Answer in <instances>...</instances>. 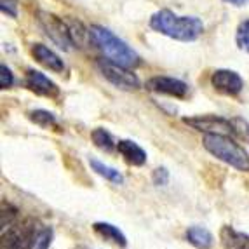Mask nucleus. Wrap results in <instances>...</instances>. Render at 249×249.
<instances>
[{
  "label": "nucleus",
  "mask_w": 249,
  "mask_h": 249,
  "mask_svg": "<svg viewBox=\"0 0 249 249\" xmlns=\"http://www.w3.org/2000/svg\"><path fill=\"white\" fill-rule=\"evenodd\" d=\"M150 28L179 42H194L204 34V25L199 18L178 16L169 9L157 11L150 18Z\"/></svg>",
  "instance_id": "obj_1"
},
{
  "label": "nucleus",
  "mask_w": 249,
  "mask_h": 249,
  "mask_svg": "<svg viewBox=\"0 0 249 249\" xmlns=\"http://www.w3.org/2000/svg\"><path fill=\"white\" fill-rule=\"evenodd\" d=\"M89 38L94 42L96 47L101 51V54L108 61L129 68V70H134L136 67H140L142 59H140L136 51L131 49L124 40H121L113 32H110L105 26L92 25L89 28Z\"/></svg>",
  "instance_id": "obj_2"
},
{
  "label": "nucleus",
  "mask_w": 249,
  "mask_h": 249,
  "mask_svg": "<svg viewBox=\"0 0 249 249\" xmlns=\"http://www.w3.org/2000/svg\"><path fill=\"white\" fill-rule=\"evenodd\" d=\"M204 148L218 160L232 166L233 169L249 173V154L232 138V134H206L202 140Z\"/></svg>",
  "instance_id": "obj_3"
},
{
  "label": "nucleus",
  "mask_w": 249,
  "mask_h": 249,
  "mask_svg": "<svg viewBox=\"0 0 249 249\" xmlns=\"http://www.w3.org/2000/svg\"><path fill=\"white\" fill-rule=\"evenodd\" d=\"M38 232L40 229L35 218L16 221L9 229L2 230V249H32Z\"/></svg>",
  "instance_id": "obj_4"
},
{
  "label": "nucleus",
  "mask_w": 249,
  "mask_h": 249,
  "mask_svg": "<svg viewBox=\"0 0 249 249\" xmlns=\"http://www.w3.org/2000/svg\"><path fill=\"white\" fill-rule=\"evenodd\" d=\"M37 19H38V25L46 32L47 37L58 47H61L63 51H70L71 46H75L73 38H71L70 26H68V21L56 16V14L44 13V11H40L37 14Z\"/></svg>",
  "instance_id": "obj_5"
},
{
  "label": "nucleus",
  "mask_w": 249,
  "mask_h": 249,
  "mask_svg": "<svg viewBox=\"0 0 249 249\" xmlns=\"http://www.w3.org/2000/svg\"><path fill=\"white\" fill-rule=\"evenodd\" d=\"M98 68H100L101 75L108 82L115 86L117 89H122V91H136L140 88V79L138 75L133 73V70L124 68L121 65H115V63L108 61V59H101L98 63Z\"/></svg>",
  "instance_id": "obj_6"
},
{
  "label": "nucleus",
  "mask_w": 249,
  "mask_h": 249,
  "mask_svg": "<svg viewBox=\"0 0 249 249\" xmlns=\"http://www.w3.org/2000/svg\"><path fill=\"white\" fill-rule=\"evenodd\" d=\"M183 122L190 127H194L196 131L206 134H232L233 136V122L232 119H225L220 115H194V117H185Z\"/></svg>",
  "instance_id": "obj_7"
},
{
  "label": "nucleus",
  "mask_w": 249,
  "mask_h": 249,
  "mask_svg": "<svg viewBox=\"0 0 249 249\" xmlns=\"http://www.w3.org/2000/svg\"><path fill=\"white\" fill-rule=\"evenodd\" d=\"M211 86L214 91L225 96H237L244 88V80L233 70H216L211 75Z\"/></svg>",
  "instance_id": "obj_8"
},
{
  "label": "nucleus",
  "mask_w": 249,
  "mask_h": 249,
  "mask_svg": "<svg viewBox=\"0 0 249 249\" xmlns=\"http://www.w3.org/2000/svg\"><path fill=\"white\" fill-rule=\"evenodd\" d=\"M146 89L157 94H166L171 98H185L188 94V86L183 80L175 79V77H164V75H157L152 79L146 80Z\"/></svg>",
  "instance_id": "obj_9"
},
{
  "label": "nucleus",
  "mask_w": 249,
  "mask_h": 249,
  "mask_svg": "<svg viewBox=\"0 0 249 249\" xmlns=\"http://www.w3.org/2000/svg\"><path fill=\"white\" fill-rule=\"evenodd\" d=\"M25 86L26 89H30L32 92L38 96H44V98H51V100H56L59 98L61 91L53 80L44 75L42 71H37V70H26V75H25Z\"/></svg>",
  "instance_id": "obj_10"
},
{
  "label": "nucleus",
  "mask_w": 249,
  "mask_h": 249,
  "mask_svg": "<svg viewBox=\"0 0 249 249\" xmlns=\"http://www.w3.org/2000/svg\"><path fill=\"white\" fill-rule=\"evenodd\" d=\"M32 56H34L35 61L40 63L42 67L51 71L63 73V71L67 70L65 61H63L54 51H51L47 46H44V44H34V46H32Z\"/></svg>",
  "instance_id": "obj_11"
},
{
  "label": "nucleus",
  "mask_w": 249,
  "mask_h": 249,
  "mask_svg": "<svg viewBox=\"0 0 249 249\" xmlns=\"http://www.w3.org/2000/svg\"><path fill=\"white\" fill-rule=\"evenodd\" d=\"M117 152L131 166H143L146 162V152L138 143L131 142V140H121L117 143Z\"/></svg>",
  "instance_id": "obj_12"
},
{
  "label": "nucleus",
  "mask_w": 249,
  "mask_h": 249,
  "mask_svg": "<svg viewBox=\"0 0 249 249\" xmlns=\"http://www.w3.org/2000/svg\"><path fill=\"white\" fill-rule=\"evenodd\" d=\"M220 241L223 249H249V235L244 232H239L233 227L221 229Z\"/></svg>",
  "instance_id": "obj_13"
},
{
  "label": "nucleus",
  "mask_w": 249,
  "mask_h": 249,
  "mask_svg": "<svg viewBox=\"0 0 249 249\" xmlns=\"http://www.w3.org/2000/svg\"><path fill=\"white\" fill-rule=\"evenodd\" d=\"M92 230L100 237H103L105 241L112 242V244L119 246V248H125L127 246V239L121 230L113 227L112 223H105V221H98V223L92 225Z\"/></svg>",
  "instance_id": "obj_14"
},
{
  "label": "nucleus",
  "mask_w": 249,
  "mask_h": 249,
  "mask_svg": "<svg viewBox=\"0 0 249 249\" xmlns=\"http://www.w3.org/2000/svg\"><path fill=\"white\" fill-rule=\"evenodd\" d=\"M185 237L197 249H209L213 246V242H214L213 233L208 229H204V227H190L187 230V233H185Z\"/></svg>",
  "instance_id": "obj_15"
},
{
  "label": "nucleus",
  "mask_w": 249,
  "mask_h": 249,
  "mask_svg": "<svg viewBox=\"0 0 249 249\" xmlns=\"http://www.w3.org/2000/svg\"><path fill=\"white\" fill-rule=\"evenodd\" d=\"M89 166L92 167L94 173H98L100 176H103V178L108 179V181L117 183V185H121V183L124 181V176H122L119 171L113 169V167H110V166H107V164H103V162H100L98 159H89Z\"/></svg>",
  "instance_id": "obj_16"
},
{
  "label": "nucleus",
  "mask_w": 249,
  "mask_h": 249,
  "mask_svg": "<svg viewBox=\"0 0 249 249\" xmlns=\"http://www.w3.org/2000/svg\"><path fill=\"white\" fill-rule=\"evenodd\" d=\"M91 140L98 148L105 150V152H112L113 148H117V143L113 142V136L103 127H96L91 133Z\"/></svg>",
  "instance_id": "obj_17"
},
{
  "label": "nucleus",
  "mask_w": 249,
  "mask_h": 249,
  "mask_svg": "<svg viewBox=\"0 0 249 249\" xmlns=\"http://www.w3.org/2000/svg\"><path fill=\"white\" fill-rule=\"evenodd\" d=\"M28 119L40 127H56V117L47 110H34L28 113Z\"/></svg>",
  "instance_id": "obj_18"
},
{
  "label": "nucleus",
  "mask_w": 249,
  "mask_h": 249,
  "mask_svg": "<svg viewBox=\"0 0 249 249\" xmlns=\"http://www.w3.org/2000/svg\"><path fill=\"white\" fill-rule=\"evenodd\" d=\"M235 42L239 49L249 53V19H244L242 23H239L235 32Z\"/></svg>",
  "instance_id": "obj_19"
},
{
  "label": "nucleus",
  "mask_w": 249,
  "mask_h": 249,
  "mask_svg": "<svg viewBox=\"0 0 249 249\" xmlns=\"http://www.w3.org/2000/svg\"><path fill=\"white\" fill-rule=\"evenodd\" d=\"M18 220V209L11 204L2 202V230L9 229L11 225H14Z\"/></svg>",
  "instance_id": "obj_20"
},
{
  "label": "nucleus",
  "mask_w": 249,
  "mask_h": 249,
  "mask_svg": "<svg viewBox=\"0 0 249 249\" xmlns=\"http://www.w3.org/2000/svg\"><path fill=\"white\" fill-rule=\"evenodd\" d=\"M233 122V136L241 138L244 142H249V124L241 117H232Z\"/></svg>",
  "instance_id": "obj_21"
},
{
  "label": "nucleus",
  "mask_w": 249,
  "mask_h": 249,
  "mask_svg": "<svg viewBox=\"0 0 249 249\" xmlns=\"http://www.w3.org/2000/svg\"><path fill=\"white\" fill-rule=\"evenodd\" d=\"M53 241V230L51 229H40L37 239H35V244L32 249H47Z\"/></svg>",
  "instance_id": "obj_22"
},
{
  "label": "nucleus",
  "mask_w": 249,
  "mask_h": 249,
  "mask_svg": "<svg viewBox=\"0 0 249 249\" xmlns=\"http://www.w3.org/2000/svg\"><path fill=\"white\" fill-rule=\"evenodd\" d=\"M14 84V77H13V71L9 70L5 65H2L0 67V88L4 89H11Z\"/></svg>",
  "instance_id": "obj_23"
},
{
  "label": "nucleus",
  "mask_w": 249,
  "mask_h": 249,
  "mask_svg": "<svg viewBox=\"0 0 249 249\" xmlns=\"http://www.w3.org/2000/svg\"><path fill=\"white\" fill-rule=\"evenodd\" d=\"M0 7H2V13L7 14V16H11V18H16L18 16V4H16V0H2Z\"/></svg>",
  "instance_id": "obj_24"
},
{
  "label": "nucleus",
  "mask_w": 249,
  "mask_h": 249,
  "mask_svg": "<svg viewBox=\"0 0 249 249\" xmlns=\"http://www.w3.org/2000/svg\"><path fill=\"white\" fill-rule=\"evenodd\" d=\"M152 178H154V183L159 185V187H160V185H167V181H169V173H167L164 167H157V169L154 171V176H152Z\"/></svg>",
  "instance_id": "obj_25"
},
{
  "label": "nucleus",
  "mask_w": 249,
  "mask_h": 249,
  "mask_svg": "<svg viewBox=\"0 0 249 249\" xmlns=\"http://www.w3.org/2000/svg\"><path fill=\"white\" fill-rule=\"evenodd\" d=\"M223 2H227L230 5H235V7H242V5L248 4L249 0H223Z\"/></svg>",
  "instance_id": "obj_26"
}]
</instances>
